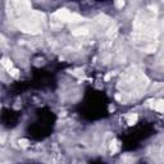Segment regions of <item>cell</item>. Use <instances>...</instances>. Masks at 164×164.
<instances>
[{
	"label": "cell",
	"mask_w": 164,
	"mask_h": 164,
	"mask_svg": "<svg viewBox=\"0 0 164 164\" xmlns=\"http://www.w3.org/2000/svg\"><path fill=\"white\" fill-rule=\"evenodd\" d=\"M9 73H10V76H13V77H14V78H18V77H19L18 69H16V68H12V69L9 71Z\"/></svg>",
	"instance_id": "5"
},
{
	"label": "cell",
	"mask_w": 164,
	"mask_h": 164,
	"mask_svg": "<svg viewBox=\"0 0 164 164\" xmlns=\"http://www.w3.org/2000/svg\"><path fill=\"white\" fill-rule=\"evenodd\" d=\"M89 31H87V28H78V30H75L72 33L73 35H76V36H78V35H86Z\"/></svg>",
	"instance_id": "1"
},
{
	"label": "cell",
	"mask_w": 164,
	"mask_h": 164,
	"mask_svg": "<svg viewBox=\"0 0 164 164\" xmlns=\"http://www.w3.org/2000/svg\"><path fill=\"white\" fill-rule=\"evenodd\" d=\"M154 109H157L158 112H160V113H162V112H163V101L159 100V101L157 103V105L154 106Z\"/></svg>",
	"instance_id": "3"
},
{
	"label": "cell",
	"mask_w": 164,
	"mask_h": 164,
	"mask_svg": "<svg viewBox=\"0 0 164 164\" xmlns=\"http://www.w3.org/2000/svg\"><path fill=\"white\" fill-rule=\"evenodd\" d=\"M110 149H112V151L115 153L117 150L119 149V145H118V142L117 141H114V142H112V145H110Z\"/></svg>",
	"instance_id": "4"
},
{
	"label": "cell",
	"mask_w": 164,
	"mask_h": 164,
	"mask_svg": "<svg viewBox=\"0 0 164 164\" xmlns=\"http://www.w3.org/2000/svg\"><path fill=\"white\" fill-rule=\"evenodd\" d=\"M115 7H117V8H123L124 7V1H115Z\"/></svg>",
	"instance_id": "7"
},
{
	"label": "cell",
	"mask_w": 164,
	"mask_h": 164,
	"mask_svg": "<svg viewBox=\"0 0 164 164\" xmlns=\"http://www.w3.org/2000/svg\"><path fill=\"white\" fill-rule=\"evenodd\" d=\"M127 119H128V123H129V124H133V123H135L136 120H137V115H136V114H135V115L131 114V115H128V117H127Z\"/></svg>",
	"instance_id": "2"
},
{
	"label": "cell",
	"mask_w": 164,
	"mask_h": 164,
	"mask_svg": "<svg viewBox=\"0 0 164 164\" xmlns=\"http://www.w3.org/2000/svg\"><path fill=\"white\" fill-rule=\"evenodd\" d=\"M19 145L23 146V148H26V146L28 145V141L27 140H19Z\"/></svg>",
	"instance_id": "6"
}]
</instances>
